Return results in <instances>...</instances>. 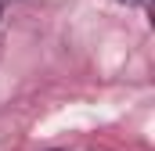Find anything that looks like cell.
<instances>
[{
  "label": "cell",
  "mask_w": 155,
  "mask_h": 151,
  "mask_svg": "<svg viewBox=\"0 0 155 151\" xmlns=\"http://www.w3.org/2000/svg\"><path fill=\"white\" fill-rule=\"evenodd\" d=\"M119 4H141V0H119Z\"/></svg>",
  "instance_id": "obj_1"
}]
</instances>
